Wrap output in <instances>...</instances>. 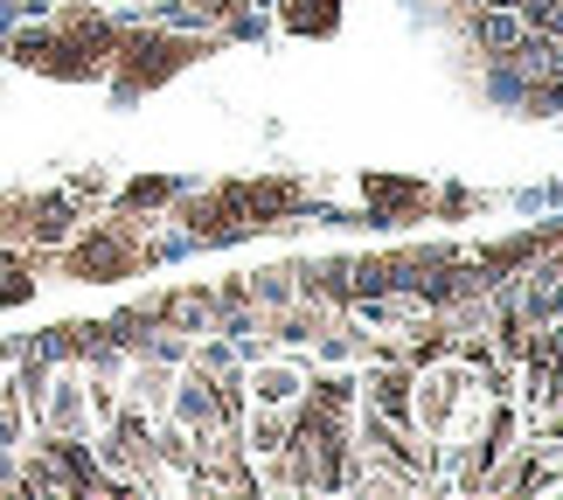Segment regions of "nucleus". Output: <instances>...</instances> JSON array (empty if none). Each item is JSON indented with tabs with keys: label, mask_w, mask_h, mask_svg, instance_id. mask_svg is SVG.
I'll use <instances>...</instances> for the list:
<instances>
[{
	"label": "nucleus",
	"mask_w": 563,
	"mask_h": 500,
	"mask_svg": "<svg viewBox=\"0 0 563 500\" xmlns=\"http://www.w3.org/2000/svg\"><path fill=\"white\" fill-rule=\"evenodd\" d=\"M8 355H14V347H0V368H8Z\"/></svg>",
	"instance_id": "11"
},
{
	"label": "nucleus",
	"mask_w": 563,
	"mask_h": 500,
	"mask_svg": "<svg viewBox=\"0 0 563 500\" xmlns=\"http://www.w3.org/2000/svg\"><path fill=\"white\" fill-rule=\"evenodd\" d=\"M244 389H251V403H272V410H292L299 397H307V362H292V355H257L244 368Z\"/></svg>",
	"instance_id": "2"
},
{
	"label": "nucleus",
	"mask_w": 563,
	"mask_h": 500,
	"mask_svg": "<svg viewBox=\"0 0 563 500\" xmlns=\"http://www.w3.org/2000/svg\"><path fill=\"white\" fill-rule=\"evenodd\" d=\"M257 8H272V0H257Z\"/></svg>",
	"instance_id": "12"
},
{
	"label": "nucleus",
	"mask_w": 563,
	"mask_h": 500,
	"mask_svg": "<svg viewBox=\"0 0 563 500\" xmlns=\"http://www.w3.org/2000/svg\"><path fill=\"white\" fill-rule=\"evenodd\" d=\"M460 21H466V35H473V49H481V56H508L515 42L529 35V29H522V14H515V8H466Z\"/></svg>",
	"instance_id": "4"
},
{
	"label": "nucleus",
	"mask_w": 563,
	"mask_h": 500,
	"mask_svg": "<svg viewBox=\"0 0 563 500\" xmlns=\"http://www.w3.org/2000/svg\"><path fill=\"white\" fill-rule=\"evenodd\" d=\"M161 327H175V334H209L216 327V286H175V292H161Z\"/></svg>",
	"instance_id": "3"
},
{
	"label": "nucleus",
	"mask_w": 563,
	"mask_h": 500,
	"mask_svg": "<svg viewBox=\"0 0 563 500\" xmlns=\"http://www.w3.org/2000/svg\"><path fill=\"white\" fill-rule=\"evenodd\" d=\"M487 70H481V98L487 104H501V112H522V91H529V70H522V56H481Z\"/></svg>",
	"instance_id": "5"
},
{
	"label": "nucleus",
	"mask_w": 563,
	"mask_h": 500,
	"mask_svg": "<svg viewBox=\"0 0 563 500\" xmlns=\"http://www.w3.org/2000/svg\"><path fill=\"white\" fill-rule=\"evenodd\" d=\"M355 389H362V410H376V418L418 431V368H410V362H369L355 376Z\"/></svg>",
	"instance_id": "1"
},
{
	"label": "nucleus",
	"mask_w": 563,
	"mask_h": 500,
	"mask_svg": "<svg viewBox=\"0 0 563 500\" xmlns=\"http://www.w3.org/2000/svg\"><path fill=\"white\" fill-rule=\"evenodd\" d=\"M362 195H369V202H383L389 215H397V209H424V215H431V188H424V181H389V174H376V181H362Z\"/></svg>",
	"instance_id": "7"
},
{
	"label": "nucleus",
	"mask_w": 563,
	"mask_h": 500,
	"mask_svg": "<svg viewBox=\"0 0 563 500\" xmlns=\"http://www.w3.org/2000/svg\"><path fill=\"white\" fill-rule=\"evenodd\" d=\"M244 286H251V299L265 313H278V307H292L299 299V286H292V265H265V271H244Z\"/></svg>",
	"instance_id": "6"
},
{
	"label": "nucleus",
	"mask_w": 563,
	"mask_h": 500,
	"mask_svg": "<svg viewBox=\"0 0 563 500\" xmlns=\"http://www.w3.org/2000/svg\"><path fill=\"white\" fill-rule=\"evenodd\" d=\"M439 209H445V215H466V209H473V195H466V188H445V202H439Z\"/></svg>",
	"instance_id": "10"
},
{
	"label": "nucleus",
	"mask_w": 563,
	"mask_h": 500,
	"mask_svg": "<svg viewBox=\"0 0 563 500\" xmlns=\"http://www.w3.org/2000/svg\"><path fill=\"white\" fill-rule=\"evenodd\" d=\"M181 188H188V181H175V174H146V181H125L119 209H125V215H140V209H167Z\"/></svg>",
	"instance_id": "8"
},
{
	"label": "nucleus",
	"mask_w": 563,
	"mask_h": 500,
	"mask_svg": "<svg viewBox=\"0 0 563 500\" xmlns=\"http://www.w3.org/2000/svg\"><path fill=\"white\" fill-rule=\"evenodd\" d=\"M195 8V21H202V29H223L230 14H244V8H257V0H188Z\"/></svg>",
	"instance_id": "9"
}]
</instances>
